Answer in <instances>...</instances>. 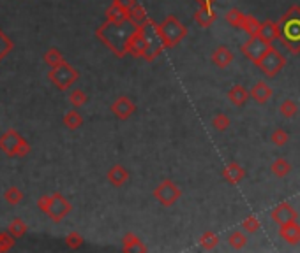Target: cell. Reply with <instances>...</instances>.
Here are the masks:
<instances>
[{"mask_svg": "<svg viewBox=\"0 0 300 253\" xmlns=\"http://www.w3.org/2000/svg\"><path fill=\"white\" fill-rule=\"evenodd\" d=\"M37 207L48 214L53 221H60L65 214L71 213V204L62 193H51V195H43L37 199Z\"/></svg>", "mask_w": 300, "mask_h": 253, "instance_id": "obj_1", "label": "cell"}, {"mask_svg": "<svg viewBox=\"0 0 300 253\" xmlns=\"http://www.w3.org/2000/svg\"><path fill=\"white\" fill-rule=\"evenodd\" d=\"M0 150L4 151L6 155H9V157L23 158L30 153V144L16 130L9 129L8 132L0 136Z\"/></svg>", "mask_w": 300, "mask_h": 253, "instance_id": "obj_2", "label": "cell"}, {"mask_svg": "<svg viewBox=\"0 0 300 253\" xmlns=\"http://www.w3.org/2000/svg\"><path fill=\"white\" fill-rule=\"evenodd\" d=\"M48 78H50V81L53 83L57 88L65 90V88H69L72 83L76 81L78 72L74 71L71 65H67L64 62V64L57 65V67H51V72H50V76H48Z\"/></svg>", "mask_w": 300, "mask_h": 253, "instance_id": "obj_3", "label": "cell"}, {"mask_svg": "<svg viewBox=\"0 0 300 253\" xmlns=\"http://www.w3.org/2000/svg\"><path fill=\"white\" fill-rule=\"evenodd\" d=\"M279 32H281L282 41H286V44L291 50L300 48V16L296 18V16L288 15L286 22H282V29Z\"/></svg>", "mask_w": 300, "mask_h": 253, "instance_id": "obj_4", "label": "cell"}, {"mask_svg": "<svg viewBox=\"0 0 300 253\" xmlns=\"http://www.w3.org/2000/svg\"><path fill=\"white\" fill-rule=\"evenodd\" d=\"M260 65L268 76H274L282 67V58L275 50H267L263 57L260 58Z\"/></svg>", "mask_w": 300, "mask_h": 253, "instance_id": "obj_5", "label": "cell"}, {"mask_svg": "<svg viewBox=\"0 0 300 253\" xmlns=\"http://www.w3.org/2000/svg\"><path fill=\"white\" fill-rule=\"evenodd\" d=\"M267 50H268V46H267V41L265 39L263 41L253 39L251 43H247L246 46H244V53H246L249 58H253V60H260Z\"/></svg>", "mask_w": 300, "mask_h": 253, "instance_id": "obj_6", "label": "cell"}, {"mask_svg": "<svg viewBox=\"0 0 300 253\" xmlns=\"http://www.w3.org/2000/svg\"><path fill=\"white\" fill-rule=\"evenodd\" d=\"M156 195L159 197L161 202H164V204H171L175 199H177L178 192H177V188H175V186L171 185V183H164V185L161 186V188L156 192Z\"/></svg>", "mask_w": 300, "mask_h": 253, "instance_id": "obj_7", "label": "cell"}, {"mask_svg": "<svg viewBox=\"0 0 300 253\" xmlns=\"http://www.w3.org/2000/svg\"><path fill=\"white\" fill-rule=\"evenodd\" d=\"M27 230H29V227H27L25 221L20 220V218H15V220L9 223V234H11L13 237H16V239L23 237V235L27 234Z\"/></svg>", "mask_w": 300, "mask_h": 253, "instance_id": "obj_8", "label": "cell"}, {"mask_svg": "<svg viewBox=\"0 0 300 253\" xmlns=\"http://www.w3.org/2000/svg\"><path fill=\"white\" fill-rule=\"evenodd\" d=\"M131 111H133V104H131L127 99H119L115 104H113V113H115L119 118L129 116Z\"/></svg>", "mask_w": 300, "mask_h": 253, "instance_id": "obj_9", "label": "cell"}, {"mask_svg": "<svg viewBox=\"0 0 300 253\" xmlns=\"http://www.w3.org/2000/svg\"><path fill=\"white\" fill-rule=\"evenodd\" d=\"M4 199H6V202H8V204L16 206V204L22 202L23 193H22V190H20L18 186H9V188L6 190V193H4Z\"/></svg>", "mask_w": 300, "mask_h": 253, "instance_id": "obj_10", "label": "cell"}, {"mask_svg": "<svg viewBox=\"0 0 300 253\" xmlns=\"http://www.w3.org/2000/svg\"><path fill=\"white\" fill-rule=\"evenodd\" d=\"M13 48H15V44H13V41L9 39L8 36H6L2 30H0V62L4 60L6 57H8L9 53L13 51Z\"/></svg>", "mask_w": 300, "mask_h": 253, "instance_id": "obj_11", "label": "cell"}, {"mask_svg": "<svg viewBox=\"0 0 300 253\" xmlns=\"http://www.w3.org/2000/svg\"><path fill=\"white\" fill-rule=\"evenodd\" d=\"M44 62H46L50 67H57V65L64 64V57H62V53L58 50L51 48V50H48V53L44 55Z\"/></svg>", "mask_w": 300, "mask_h": 253, "instance_id": "obj_12", "label": "cell"}, {"mask_svg": "<svg viewBox=\"0 0 300 253\" xmlns=\"http://www.w3.org/2000/svg\"><path fill=\"white\" fill-rule=\"evenodd\" d=\"M81 116H80V113H76V111H69L67 114L64 116V125L67 127V129H71V130H74V129H78L81 125Z\"/></svg>", "mask_w": 300, "mask_h": 253, "instance_id": "obj_13", "label": "cell"}, {"mask_svg": "<svg viewBox=\"0 0 300 253\" xmlns=\"http://www.w3.org/2000/svg\"><path fill=\"white\" fill-rule=\"evenodd\" d=\"M108 178H110V181L113 183V185H122L124 181H126V178H127V172L124 171L120 165H117V167H113L112 171H110V174H108Z\"/></svg>", "mask_w": 300, "mask_h": 253, "instance_id": "obj_14", "label": "cell"}, {"mask_svg": "<svg viewBox=\"0 0 300 253\" xmlns=\"http://www.w3.org/2000/svg\"><path fill=\"white\" fill-rule=\"evenodd\" d=\"M270 88H268L267 85H263V83H258L256 86H254V90H253V97L258 100V102H265V100L270 97Z\"/></svg>", "mask_w": 300, "mask_h": 253, "instance_id": "obj_15", "label": "cell"}, {"mask_svg": "<svg viewBox=\"0 0 300 253\" xmlns=\"http://www.w3.org/2000/svg\"><path fill=\"white\" fill-rule=\"evenodd\" d=\"M282 237H286L289 242H296L300 239V228L296 225H286L284 228L281 230Z\"/></svg>", "mask_w": 300, "mask_h": 253, "instance_id": "obj_16", "label": "cell"}, {"mask_svg": "<svg viewBox=\"0 0 300 253\" xmlns=\"http://www.w3.org/2000/svg\"><path fill=\"white\" fill-rule=\"evenodd\" d=\"M274 218H275V220L281 221V223H286V221L291 220V218H293V211L289 209L288 206H281V207H277V209H275Z\"/></svg>", "mask_w": 300, "mask_h": 253, "instance_id": "obj_17", "label": "cell"}, {"mask_svg": "<svg viewBox=\"0 0 300 253\" xmlns=\"http://www.w3.org/2000/svg\"><path fill=\"white\" fill-rule=\"evenodd\" d=\"M15 239L11 234H6V232H0V251H8L15 246Z\"/></svg>", "mask_w": 300, "mask_h": 253, "instance_id": "obj_18", "label": "cell"}, {"mask_svg": "<svg viewBox=\"0 0 300 253\" xmlns=\"http://www.w3.org/2000/svg\"><path fill=\"white\" fill-rule=\"evenodd\" d=\"M69 102H71L74 107H80V106H83V104L87 102V95H85L81 90H74V92L69 95Z\"/></svg>", "mask_w": 300, "mask_h": 253, "instance_id": "obj_19", "label": "cell"}, {"mask_svg": "<svg viewBox=\"0 0 300 253\" xmlns=\"http://www.w3.org/2000/svg\"><path fill=\"white\" fill-rule=\"evenodd\" d=\"M196 20H198L199 23H203V25H207V23H210L212 20H216V13L209 11V9H202V11H198V15H196Z\"/></svg>", "mask_w": 300, "mask_h": 253, "instance_id": "obj_20", "label": "cell"}, {"mask_svg": "<svg viewBox=\"0 0 300 253\" xmlns=\"http://www.w3.org/2000/svg\"><path fill=\"white\" fill-rule=\"evenodd\" d=\"M65 242H67L71 248H78V246L83 242V239H81L80 234H76V232H72V234H69L67 237H65Z\"/></svg>", "mask_w": 300, "mask_h": 253, "instance_id": "obj_21", "label": "cell"}, {"mask_svg": "<svg viewBox=\"0 0 300 253\" xmlns=\"http://www.w3.org/2000/svg\"><path fill=\"white\" fill-rule=\"evenodd\" d=\"M232 99H233V102H235V104H242L244 100H246V92H244L240 86H237V88L232 92Z\"/></svg>", "mask_w": 300, "mask_h": 253, "instance_id": "obj_22", "label": "cell"}, {"mask_svg": "<svg viewBox=\"0 0 300 253\" xmlns=\"http://www.w3.org/2000/svg\"><path fill=\"white\" fill-rule=\"evenodd\" d=\"M244 242H246V237H244V235H240V234L233 235V241H232L233 246H240V244H244Z\"/></svg>", "mask_w": 300, "mask_h": 253, "instance_id": "obj_23", "label": "cell"}, {"mask_svg": "<svg viewBox=\"0 0 300 253\" xmlns=\"http://www.w3.org/2000/svg\"><path fill=\"white\" fill-rule=\"evenodd\" d=\"M281 111L286 114V116H291L293 111H295V107H293V104H286V106H282V107H281Z\"/></svg>", "mask_w": 300, "mask_h": 253, "instance_id": "obj_24", "label": "cell"}, {"mask_svg": "<svg viewBox=\"0 0 300 253\" xmlns=\"http://www.w3.org/2000/svg\"><path fill=\"white\" fill-rule=\"evenodd\" d=\"M203 2H210V0H203Z\"/></svg>", "mask_w": 300, "mask_h": 253, "instance_id": "obj_25", "label": "cell"}]
</instances>
